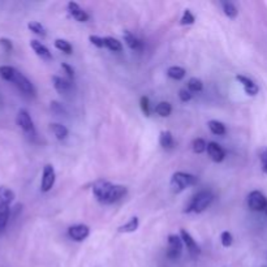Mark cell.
Here are the masks:
<instances>
[{
    "mask_svg": "<svg viewBox=\"0 0 267 267\" xmlns=\"http://www.w3.org/2000/svg\"><path fill=\"white\" fill-rule=\"evenodd\" d=\"M16 198V194L8 186H0V232L5 230L10 215V203Z\"/></svg>",
    "mask_w": 267,
    "mask_h": 267,
    "instance_id": "cell-1",
    "label": "cell"
},
{
    "mask_svg": "<svg viewBox=\"0 0 267 267\" xmlns=\"http://www.w3.org/2000/svg\"><path fill=\"white\" fill-rule=\"evenodd\" d=\"M214 201V194L211 190H201L193 197L192 202L189 203L188 209L185 210L186 212H203Z\"/></svg>",
    "mask_w": 267,
    "mask_h": 267,
    "instance_id": "cell-2",
    "label": "cell"
},
{
    "mask_svg": "<svg viewBox=\"0 0 267 267\" xmlns=\"http://www.w3.org/2000/svg\"><path fill=\"white\" fill-rule=\"evenodd\" d=\"M198 182V178L186 172H176L171 178V190L174 193H181L189 186H193Z\"/></svg>",
    "mask_w": 267,
    "mask_h": 267,
    "instance_id": "cell-3",
    "label": "cell"
},
{
    "mask_svg": "<svg viewBox=\"0 0 267 267\" xmlns=\"http://www.w3.org/2000/svg\"><path fill=\"white\" fill-rule=\"evenodd\" d=\"M16 123L29 138H34L37 136L34 123H33V119H31L28 110H25V108L18 110L17 116H16Z\"/></svg>",
    "mask_w": 267,
    "mask_h": 267,
    "instance_id": "cell-4",
    "label": "cell"
},
{
    "mask_svg": "<svg viewBox=\"0 0 267 267\" xmlns=\"http://www.w3.org/2000/svg\"><path fill=\"white\" fill-rule=\"evenodd\" d=\"M9 83L13 84L21 92H24L26 95H35V88L34 85L30 83V80L24 76L20 71H14L13 76H12V79H10Z\"/></svg>",
    "mask_w": 267,
    "mask_h": 267,
    "instance_id": "cell-5",
    "label": "cell"
},
{
    "mask_svg": "<svg viewBox=\"0 0 267 267\" xmlns=\"http://www.w3.org/2000/svg\"><path fill=\"white\" fill-rule=\"evenodd\" d=\"M112 182L107 181V180H96L94 184H92V193L96 197V199L102 203H106L107 205V199L110 197L111 192L113 189Z\"/></svg>",
    "mask_w": 267,
    "mask_h": 267,
    "instance_id": "cell-6",
    "label": "cell"
},
{
    "mask_svg": "<svg viewBox=\"0 0 267 267\" xmlns=\"http://www.w3.org/2000/svg\"><path fill=\"white\" fill-rule=\"evenodd\" d=\"M168 248H167V257L170 260H178L182 253V240L181 237L178 236V235H170L168 236Z\"/></svg>",
    "mask_w": 267,
    "mask_h": 267,
    "instance_id": "cell-7",
    "label": "cell"
},
{
    "mask_svg": "<svg viewBox=\"0 0 267 267\" xmlns=\"http://www.w3.org/2000/svg\"><path fill=\"white\" fill-rule=\"evenodd\" d=\"M248 206L253 211H265L267 207V198L260 190H253L248 195Z\"/></svg>",
    "mask_w": 267,
    "mask_h": 267,
    "instance_id": "cell-8",
    "label": "cell"
},
{
    "mask_svg": "<svg viewBox=\"0 0 267 267\" xmlns=\"http://www.w3.org/2000/svg\"><path fill=\"white\" fill-rule=\"evenodd\" d=\"M56 180V174L55 170L51 165H46L43 167V174H42V182H41V190L43 193L50 192L55 184Z\"/></svg>",
    "mask_w": 267,
    "mask_h": 267,
    "instance_id": "cell-9",
    "label": "cell"
},
{
    "mask_svg": "<svg viewBox=\"0 0 267 267\" xmlns=\"http://www.w3.org/2000/svg\"><path fill=\"white\" fill-rule=\"evenodd\" d=\"M180 237H181L182 243L185 244V247H186V249H188V253L190 254V257H193V258L198 257L199 253H201V250H199L198 244L195 243V240L193 239L192 235H190L188 231L181 230L180 231Z\"/></svg>",
    "mask_w": 267,
    "mask_h": 267,
    "instance_id": "cell-10",
    "label": "cell"
},
{
    "mask_svg": "<svg viewBox=\"0 0 267 267\" xmlns=\"http://www.w3.org/2000/svg\"><path fill=\"white\" fill-rule=\"evenodd\" d=\"M68 235L75 241H84L89 237L90 228L86 224H76V226L69 227Z\"/></svg>",
    "mask_w": 267,
    "mask_h": 267,
    "instance_id": "cell-11",
    "label": "cell"
},
{
    "mask_svg": "<svg viewBox=\"0 0 267 267\" xmlns=\"http://www.w3.org/2000/svg\"><path fill=\"white\" fill-rule=\"evenodd\" d=\"M52 85L55 88V90L63 95L71 94L73 90V83H71L69 80L62 79L59 76H52Z\"/></svg>",
    "mask_w": 267,
    "mask_h": 267,
    "instance_id": "cell-12",
    "label": "cell"
},
{
    "mask_svg": "<svg viewBox=\"0 0 267 267\" xmlns=\"http://www.w3.org/2000/svg\"><path fill=\"white\" fill-rule=\"evenodd\" d=\"M207 154L211 158V161H214L215 163H220V162L224 161V158H226V151H224V149H223L219 144H216V142H210V144H207Z\"/></svg>",
    "mask_w": 267,
    "mask_h": 267,
    "instance_id": "cell-13",
    "label": "cell"
},
{
    "mask_svg": "<svg viewBox=\"0 0 267 267\" xmlns=\"http://www.w3.org/2000/svg\"><path fill=\"white\" fill-rule=\"evenodd\" d=\"M236 80L244 86V90H245V92H247L248 95H250V96L257 95L258 91H260V88H258L257 84L254 83L253 80H250L249 77L243 76V75H237Z\"/></svg>",
    "mask_w": 267,
    "mask_h": 267,
    "instance_id": "cell-14",
    "label": "cell"
},
{
    "mask_svg": "<svg viewBox=\"0 0 267 267\" xmlns=\"http://www.w3.org/2000/svg\"><path fill=\"white\" fill-rule=\"evenodd\" d=\"M68 12L79 22H86V21L89 20V14L86 13L85 10L80 7L79 4L75 3V1H69L68 3Z\"/></svg>",
    "mask_w": 267,
    "mask_h": 267,
    "instance_id": "cell-15",
    "label": "cell"
},
{
    "mask_svg": "<svg viewBox=\"0 0 267 267\" xmlns=\"http://www.w3.org/2000/svg\"><path fill=\"white\" fill-rule=\"evenodd\" d=\"M30 47H31V50L35 52V55L39 56V58L43 59V60H46V62H48V60H51L52 59V55H51V52H50V50H48V48L46 47L43 43H41L39 41H35V39L30 41Z\"/></svg>",
    "mask_w": 267,
    "mask_h": 267,
    "instance_id": "cell-16",
    "label": "cell"
},
{
    "mask_svg": "<svg viewBox=\"0 0 267 267\" xmlns=\"http://www.w3.org/2000/svg\"><path fill=\"white\" fill-rule=\"evenodd\" d=\"M123 37L124 41H125V43H127L130 50H133V51H142V50H144V42L138 39V38L136 37L133 33H130L129 30L124 31Z\"/></svg>",
    "mask_w": 267,
    "mask_h": 267,
    "instance_id": "cell-17",
    "label": "cell"
},
{
    "mask_svg": "<svg viewBox=\"0 0 267 267\" xmlns=\"http://www.w3.org/2000/svg\"><path fill=\"white\" fill-rule=\"evenodd\" d=\"M159 144L163 149L166 150H170L175 146V140H174V136L170 130H163L159 136Z\"/></svg>",
    "mask_w": 267,
    "mask_h": 267,
    "instance_id": "cell-18",
    "label": "cell"
},
{
    "mask_svg": "<svg viewBox=\"0 0 267 267\" xmlns=\"http://www.w3.org/2000/svg\"><path fill=\"white\" fill-rule=\"evenodd\" d=\"M138 226H140V220H138L137 216H133V218H130L125 224L120 226L119 228H117V231H119L120 233H132L138 230Z\"/></svg>",
    "mask_w": 267,
    "mask_h": 267,
    "instance_id": "cell-19",
    "label": "cell"
},
{
    "mask_svg": "<svg viewBox=\"0 0 267 267\" xmlns=\"http://www.w3.org/2000/svg\"><path fill=\"white\" fill-rule=\"evenodd\" d=\"M50 130L52 132V134L55 136L58 140H65V138L68 137V129L64 127V125H62V124L59 123H52L50 124Z\"/></svg>",
    "mask_w": 267,
    "mask_h": 267,
    "instance_id": "cell-20",
    "label": "cell"
},
{
    "mask_svg": "<svg viewBox=\"0 0 267 267\" xmlns=\"http://www.w3.org/2000/svg\"><path fill=\"white\" fill-rule=\"evenodd\" d=\"M207 127L211 130V133L215 134V136H224L227 132L226 125L222 121H218V120H210L207 123Z\"/></svg>",
    "mask_w": 267,
    "mask_h": 267,
    "instance_id": "cell-21",
    "label": "cell"
},
{
    "mask_svg": "<svg viewBox=\"0 0 267 267\" xmlns=\"http://www.w3.org/2000/svg\"><path fill=\"white\" fill-rule=\"evenodd\" d=\"M186 75V71H185L182 67H178V65H174V67H170L167 69V76L170 79L176 80V81H180L182 80Z\"/></svg>",
    "mask_w": 267,
    "mask_h": 267,
    "instance_id": "cell-22",
    "label": "cell"
},
{
    "mask_svg": "<svg viewBox=\"0 0 267 267\" xmlns=\"http://www.w3.org/2000/svg\"><path fill=\"white\" fill-rule=\"evenodd\" d=\"M104 47L108 48L112 52H120L123 50V45L121 42L117 41L116 38L113 37H106L104 38Z\"/></svg>",
    "mask_w": 267,
    "mask_h": 267,
    "instance_id": "cell-23",
    "label": "cell"
},
{
    "mask_svg": "<svg viewBox=\"0 0 267 267\" xmlns=\"http://www.w3.org/2000/svg\"><path fill=\"white\" fill-rule=\"evenodd\" d=\"M155 112L162 117H168L172 112V106L168 102L158 103L157 107H155Z\"/></svg>",
    "mask_w": 267,
    "mask_h": 267,
    "instance_id": "cell-24",
    "label": "cell"
},
{
    "mask_svg": "<svg viewBox=\"0 0 267 267\" xmlns=\"http://www.w3.org/2000/svg\"><path fill=\"white\" fill-rule=\"evenodd\" d=\"M222 8H223V12H224V14H226L228 18H235L237 16V13H239V10H237L236 5L232 3H230V1H223Z\"/></svg>",
    "mask_w": 267,
    "mask_h": 267,
    "instance_id": "cell-25",
    "label": "cell"
},
{
    "mask_svg": "<svg viewBox=\"0 0 267 267\" xmlns=\"http://www.w3.org/2000/svg\"><path fill=\"white\" fill-rule=\"evenodd\" d=\"M203 89V83L197 77H192L188 81V90L190 92H199L202 91Z\"/></svg>",
    "mask_w": 267,
    "mask_h": 267,
    "instance_id": "cell-26",
    "label": "cell"
},
{
    "mask_svg": "<svg viewBox=\"0 0 267 267\" xmlns=\"http://www.w3.org/2000/svg\"><path fill=\"white\" fill-rule=\"evenodd\" d=\"M55 47L58 48L59 51L64 52V54H67V55L72 54V51H73L72 45H71L68 41H65V39H56Z\"/></svg>",
    "mask_w": 267,
    "mask_h": 267,
    "instance_id": "cell-27",
    "label": "cell"
},
{
    "mask_svg": "<svg viewBox=\"0 0 267 267\" xmlns=\"http://www.w3.org/2000/svg\"><path fill=\"white\" fill-rule=\"evenodd\" d=\"M192 149L195 154H202V153H205L207 150V144H206V141L203 138H195L193 141Z\"/></svg>",
    "mask_w": 267,
    "mask_h": 267,
    "instance_id": "cell-28",
    "label": "cell"
},
{
    "mask_svg": "<svg viewBox=\"0 0 267 267\" xmlns=\"http://www.w3.org/2000/svg\"><path fill=\"white\" fill-rule=\"evenodd\" d=\"M28 28L31 33L39 35V37H46V29L43 28V25L37 22V21H31L28 24Z\"/></svg>",
    "mask_w": 267,
    "mask_h": 267,
    "instance_id": "cell-29",
    "label": "cell"
},
{
    "mask_svg": "<svg viewBox=\"0 0 267 267\" xmlns=\"http://www.w3.org/2000/svg\"><path fill=\"white\" fill-rule=\"evenodd\" d=\"M14 71H16V68L10 67V65H0V77L5 81H10Z\"/></svg>",
    "mask_w": 267,
    "mask_h": 267,
    "instance_id": "cell-30",
    "label": "cell"
},
{
    "mask_svg": "<svg viewBox=\"0 0 267 267\" xmlns=\"http://www.w3.org/2000/svg\"><path fill=\"white\" fill-rule=\"evenodd\" d=\"M140 106H141V110H142V112H144V115L146 117L150 116V99H149V96L144 95V96H141V99H140Z\"/></svg>",
    "mask_w": 267,
    "mask_h": 267,
    "instance_id": "cell-31",
    "label": "cell"
},
{
    "mask_svg": "<svg viewBox=\"0 0 267 267\" xmlns=\"http://www.w3.org/2000/svg\"><path fill=\"white\" fill-rule=\"evenodd\" d=\"M195 17L194 14L190 12V9H185L184 13H182V17L180 20V24L181 25H193L194 24Z\"/></svg>",
    "mask_w": 267,
    "mask_h": 267,
    "instance_id": "cell-32",
    "label": "cell"
},
{
    "mask_svg": "<svg viewBox=\"0 0 267 267\" xmlns=\"http://www.w3.org/2000/svg\"><path fill=\"white\" fill-rule=\"evenodd\" d=\"M50 110L55 113V115H65V113H67L65 107L63 106L62 103L56 102V100H54V102L50 103Z\"/></svg>",
    "mask_w": 267,
    "mask_h": 267,
    "instance_id": "cell-33",
    "label": "cell"
},
{
    "mask_svg": "<svg viewBox=\"0 0 267 267\" xmlns=\"http://www.w3.org/2000/svg\"><path fill=\"white\" fill-rule=\"evenodd\" d=\"M220 241H222V245L224 248H230L233 243V236L232 233L228 232V231H224V232L220 235Z\"/></svg>",
    "mask_w": 267,
    "mask_h": 267,
    "instance_id": "cell-34",
    "label": "cell"
},
{
    "mask_svg": "<svg viewBox=\"0 0 267 267\" xmlns=\"http://www.w3.org/2000/svg\"><path fill=\"white\" fill-rule=\"evenodd\" d=\"M260 161H261V167L262 171L267 175V148H264L260 153Z\"/></svg>",
    "mask_w": 267,
    "mask_h": 267,
    "instance_id": "cell-35",
    "label": "cell"
},
{
    "mask_svg": "<svg viewBox=\"0 0 267 267\" xmlns=\"http://www.w3.org/2000/svg\"><path fill=\"white\" fill-rule=\"evenodd\" d=\"M0 47L3 48L5 52H10L13 50V43L8 38H0Z\"/></svg>",
    "mask_w": 267,
    "mask_h": 267,
    "instance_id": "cell-36",
    "label": "cell"
},
{
    "mask_svg": "<svg viewBox=\"0 0 267 267\" xmlns=\"http://www.w3.org/2000/svg\"><path fill=\"white\" fill-rule=\"evenodd\" d=\"M89 41L91 42V45H94L95 47L98 48L104 47V38L98 37V35H90Z\"/></svg>",
    "mask_w": 267,
    "mask_h": 267,
    "instance_id": "cell-37",
    "label": "cell"
},
{
    "mask_svg": "<svg viewBox=\"0 0 267 267\" xmlns=\"http://www.w3.org/2000/svg\"><path fill=\"white\" fill-rule=\"evenodd\" d=\"M192 96L193 94L188 89H181L178 91V98H180L181 102H189V100L192 99Z\"/></svg>",
    "mask_w": 267,
    "mask_h": 267,
    "instance_id": "cell-38",
    "label": "cell"
},
{
    "mask_svg": "<svg viewBox=\"0 0 267 267\" xmlns=\"http://www.w3.org/2000/svg\"><path fill=\"white\" fill-rule=\"evenodd\" d=\"M62 68L64 69V72L68 75V77H71V79L75 77V69L72 68V65H69L68 63H62Z\"/></svg>",
    "mask_w": 267,
    "mask_h": 267,
    "instance_id": "cell-39",
    "label": "cell"
},
{
    "mask_svg": "<svg viewBox=\"0 0 267 267\" xmlns=\"http://www.w3.org/2000/svg\"><path fill=\"white\" fill-rule=\"evenodd\" d=\"M265 212H266V215H267V207H266V210H265Z\"/></svg>",
    "mask_w": 267,
    "mask_h": 267,
    "instance_id": "cell-40",
    "label": "cell"
}]
</instances>
